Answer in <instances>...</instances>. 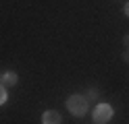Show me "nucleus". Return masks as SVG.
<instances>
[{
  "label": "nucleus",
  "instance_id": "nucleus-1",
  "mask_svg": "<svg viewBox=\"0 0 129 124\" xmlns=\"http://www.w3.org/2000/svg\"><path fill=\"white\" fill-rule=\"evenodd\" d=\"M87 107H90V101L85 99L83 93H73V95L67 97V110L75 118H83L87 114Z\"/></svg>",
  "mask_w": 129,
  "mask_h": 124
},
{
  "label": "nucleus",
  "instance_id": "nucleus-2",
  "mask_svg": "<svg viewBox=\"0 0 129 124\" xmlns=\"http://www.w3.org/2000/svg\"><path fill=\"white\" fill-rule=\"evenodd\" d=\"M112 114H115V110H112L108 103H98L94 107V112H92V118H94L96 124H106L112 118Z\"/></svg>",
  "mask_w": 129,
  "mask_h": 124
},
{
  "label": "nucleus",
  "instance_id": "nucleus-3",
  "mask_svg": "<svg viewBox=\"0 0 129 124\" xmlns=\"http://www.w3.org/2000/svg\"><path fill=\"white\" fill-rule=\"evenodd\" d=\"M60 122H62V116L56 110H46L42 114V124H60Z\"/></svg>",
  "mask_w": 129,
  "mask_h": 124
},
{
  "label": "nucleus",
  "instance_id": "nucleus-4",
  "mask_svg": "<svg viewBox=\"0 0 129 124\" xmlns=\"http://www.w3.org/2000/svg\"><path fill=\"white\" fill-rule=\"evenodd\" d=\"M17 81H19V77H17V72H15V70H4V72H0V83H2L4 87L17 85Z\"/></svg>",
  "mask_w": 129,
  "mask_h": 124
},
{
  "label": "nucleus",
  "instance_id": "nucleus-5",
  "mask_svg": "<svg viewBox=\"0 0 129 124\" xmlns=\"http://www.w3.org/2000/svg\"><path fill=\"white\" fill-rule=\"evenodd\" d=\"M83 95H85V99H87V101H96V99L100 97V89H96V87H90V89H87Z\"/></svg>",
  "mask_w": 129,
  "mask_h": 124
},
{
  "label": "nucleus",
  "instance_id": "nucleus-6",
  "mask_svg": "<svg viewBox=\"0 0 129 124\" xmlns=\"http://www.w3.org/2000/svg\"><path fill=\"white\" fill-rule=\"evenodd\" d=\"M6 97H9V93H6V87L2 85V83H0V105L6 101Z\"/></svg>",
  "mask_w": 129,
  "mask_h": 124
},
{
  "label": "nucleus",
  "instance_id": "nucleus-7",
  "mask_svg": "<svg viewBox=\"0 0 129 124\" xmlns=\"http://www.w3.org/2000/svg\"><path fill=\"white\" fill-rule=\"evenodd\" d=\"M123 62L129 64V48H125V52H123Z\"/></svg>",
  "mask_w": 129,
  "mask_h": 124
},
{
  "label": "nucleus",
  "instance_id": "nucleus-8",
  "mask_svg": "<svg viewBox=\"0 0 129 124\" xmlns=\"http://www.w3.org/2000/svg\"><path fill=\"white\" fill-rule=\"evenodd\" d=\"M123 44H125V48H129V33H127V35L123 37Z\"/></svg>",
  "mask_w": 129,
  "mask_h": 124
},
{
  "label": "nucleus",
  "instance_id": "nucleus-9",
  "mask_svg": "<svg viewBox=\"0 0 129 124\" xmlns=\"http://www.w3.org/2000/svg\"><path fill=\"white\" fill-rule=\"evenodd\" d=\"M123 13H125V17H129V2L125 4V8H123Z\"/></svg>",
  "mask_w": 129,
  "mask_h": 124
}]
</instances>
